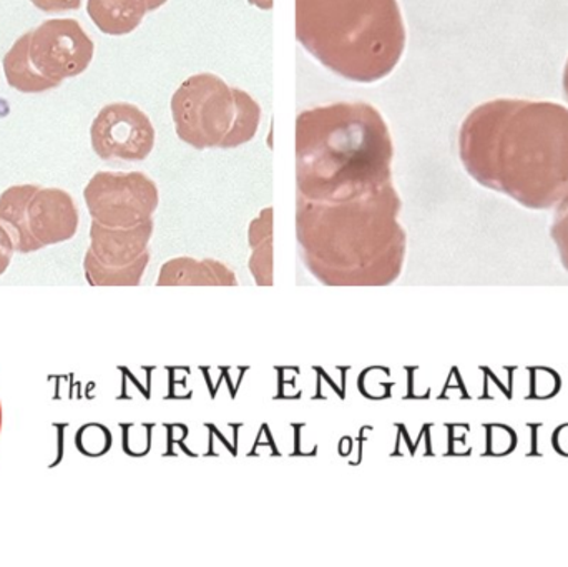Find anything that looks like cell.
Masks as SVG:
<instances>
[{"label": "cell", "instance_id": "1", "mask_svg": "<svg viewBox=\"0 0 568 567\" xmlns=\"http://www.w3.org/2000/svg\"><path fill=\"white\" fill-rule=\"evenodd\" d=\"M464 169L486 189L530 210L568 196V109L554 102L493 100L459 130Z\"/></svg>", "mask_w": 568, "mask_h": 567}, {"label": "cell", "instance_id": "2", "mask_svg": "<svg viewBox=\"0 0 568 567\" xmlns=\"http://www.w3.org/2000/svg\"><path fill=\"white\" fill-rule=\"evenodd\" d=\"M403 202L393 182L339 202L297 195L296 239L311 275L326 286H389L406 259Z\"/></svg>", "mask_w": 568, "mask_h": 567}, {"label": "cell", "instance_id": "3", "mask_svg": "<svg viewBox=\"0 0 568 567\" xmlns=\"http://www.w3.org/2000/svg\"><path fill=\"white\" fill-rule=\"evenodd\" d=\"M394 145L376 107L339 102L296 119L297 195L339 202L393 182Z\"/></svg>", "mask_w": 568, "mask_h": 567}, {"label": "cell", "instance_id": "4", "mask_svg": "<svg viewBox=\"0 0 568 567\" xmlns=\"http://www.w3.org/2000/svg\"><path fill=\"white\" fill-rule=\"evenodd\" d=\"M296 39L331 72L374 83L403 59L406 26L397 0H296Z\"/></svg>", "mask_w": 568, "mask_h": 567}, {"label": "cell", "instance_id": "5", "mask_svg": "<svg viewBox=\"0 0 568 567\" xmlns=\"http://www.w3.org/2000/svg\"><path fill=\"white\" fill-rule=\"evenodd\" d=\"M176 135L196 150L239 149L258 132L262 107L215 73L189 77L172 97Z\"/></svg>", "mask_w": 568, "mask_h": 567}, {"label": "cell", "instance_id": "6", "mask_svg": "<svg viewBox=\"0 0 568 567\" xmlns=\"http://www.w3.org/2000/svg\"><path fill=\"white\" fill-rule=\"evenodd\" d=\"M79 223V209L65 190L13 185L0 195V225L16 253L27 255L69 242Z\"/></svg>", "mask_w": 568, "mask_h": 567}, {"label": "cell", "instance_id": "7", "mask_svg": "<svg viewBox=\"0 0 568 567\" xmlns=\"http://www.w3.org/2000/svg\"><path fill=\"white\" fill-rule=\"evenodd\" d=\"M153 220L132 229H110L93 222L90 246L83 256L87 283L102 286H139L150 263Z\"/></svg>", "mask_w": 568, "mask_h": 567}, {"label": "cell", "instance_id": "8", "mask_svg": "<svg viewBox=\"0 0 568 567\" xmlns=\"http://www.w3.org/2000/svg\"><path fill=\"white\" fill-rule=\"evenodd\" d=\"M93 222L110 229H132L153 220L159 186L142 172H97L83 190Z\"/></svg>", "mask_w": 568, "mask_h": 567}, {"label": "cell", "instance_id": "9", "mask_svg": "<svg viewBox=\"0 0 568 567\" xmlns=\"http://www.w3.org/2000/svg\"><path fill=\"white\" fill-rule=\"evenodd\" d=\"M92 39L77 20L50 19L30 30L29 55L37 72L55 83L82 75L93 60Z\"/></svg>", "mask_w": 568, "mask_h": 567}, {"label": "cell", "instance_id": "10", "mask_svg": "<svg viewBox=\"0 0 568 567\" xmlns=\"http://www.w3.org/2000/svg\"><path fill=\"white\" fill-rule=\"evenodd\" d=\"M92 149L105 162H143L155 146V129L145 112L133 103L103 107L90 126Z\"/></svg>", "mask_w": 568, "mask_h": 567}, {"label": "cell", "instance_id": "11", "mask_svg": "<svg viewBox=\"0 0 568 567\" xmlns=\"http://www.w3.org/2000/svg\"><path fill=\"white\" fill-rule=\"evenodd\" d=\"M159 286H239L233 270L216 260L190 256L170 260L160 269Z\"/></svg>", "mask_w": 568, "mask_h": 567}, {"label": "cell", "instance_id": "12", "mask_svg": "<svg viewBox=\"0 0 568 567\" xmlns=\"http://www.w3.org/2000/svg\"><path fill=\"white\" fill-rule=\"evenodd\" d=\"M149 10V0H89L87 13L100 32L126 36L139 29Z\"/></svg>", "mask_w": 568, "mask_h": 567}, {"label": "cell", "instance_id": "13", "mask_svg": "<svg viewBox=\"0 0 568 567\" xmlns=\"http://www.w3.org/2000/svg\"><path fill=\"white\" fill-rule=\"evenodd\" d=\"M29 43L30 32L23 33L3 57L2 65L7 83L22 93H42L57 89L59 83L40 75L30 62Z\"/></svg>", "mask_w": 568, "mask_h": 567}, {"label": "cell", "instance_id": "14", "mask_svg": "<svg viewBox=\"0 0 568 567\" xmlns=\"http://www.w3.org/2000/svg\"><path fill=\"white\" fill-rule=\"evenodd\" d=\"M250 272L260 286L273 285V209H265L250 225Z\"/></svg>", "mask_w": 568, "mask_h": 567}, {"label": "cell", "instance_id": "15", "mask_svg": "<svg viewBox=\"0 0 568 567\" xmlns=\"http://www.w3.org/2000/svg\"><path fill=\"white\" fill-rule=\"evenodd\" d=\"M550 236L556 243L560 262L568 272V196L556 206L552 225H550Z\"/></svg>", "mask_w": 568, "mask_h": 567}, {"label": "cell", "instance_id": "16", "mask_svg": "<svg viewBox=\"0 0 568 567\" xmlns=\"http://www.w3.org/2000/svg\"><path fill=\"white\" fill-rule=\"evenodd\" d=\"M33 7L47 13L69 12L80 9L82 0H30Z\"/></svg>", "mask_w": 568, "mask_h": 567}, {"label": "cell", "instance_id": "17", "mask_svg": "<svg viewBox=\"0 0 568 567\" xmlns=\"http://www.w3.org/2000/svg\"><path fill=\"white\" fill-rule=\"evenodd\" d=\"M13 253H16V249H13L12 240L6 229L0 225V276L9 270Z\"/></svg>", "mask_w": 568, "mask_h": 567}, {"label": "cell", "instance_id": "18", "mask_svg": "<svg viewBox=\"0 0 568 567\" xmlns=\"http://www.w3.org/2000/svg\"><path fill=\"white\" fill-rule=\"evenodd\" d=\"M253 6L258 7L262 10H272L273 9V0H250Z\"/></svg>", "mask_w": 568, "mask_h": 567}, {"label": "cell", "instance_id": "19", "mask_svg": "<svg viewBox=\"0 0 568 567\" xmlns=\"http://www.w3.org/2000/svg\"><path fill=\"white\" fill-rule=\"evenodd\" d=\"M165 2H169V0H149L150 12H152V10L160 9V7H162Z\"/></svg>", "mask_w": 568, "mask_h": 567}, {"label": "cell", "instance_id": "20", "mask_svg": "<svg viewBox=\"0 0 568 567\" xmlns=\"http://www.w3.org/2000/svg\"><path fill=\"white\" fill-rule=\"evenodd\" d=\"M564 92H566V97L568 100V60L566 63V70H564Z\"/></svg>", "mask_w": 568, "mask_h": 567}, {"label": "cell", "instance_id": "21", "mask_svg": "<svg viewBox=\"0 0 568 567\" xmlns=\"http://www.w3.org/2000/svg\"><path fill=\"white\" fill-rule=\"evenodd\" d=\"M0 432H2V403H0Z\"/></svg>", "mask_w": 568, "mask_h": 567}]
</instances>
